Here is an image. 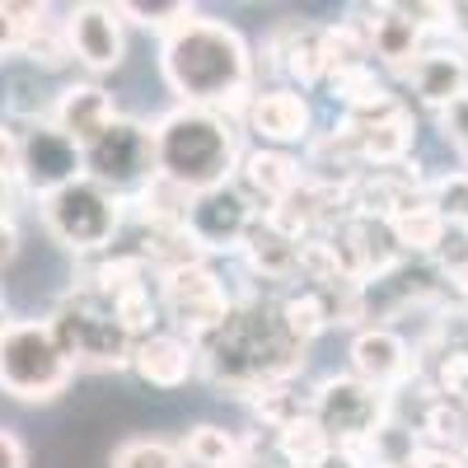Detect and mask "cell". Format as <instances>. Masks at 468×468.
Wrapping results in <instances>:
<instances>
[{
  "label": "cell",
  "instance_id": "obj_1",
  "mask_svg": "<svg viewBox=\"0 0 468 468\" xmlns=\"http://www.w3.org/2000/svg\"><path fill=\"white\" fill-rule=\"evenodd\" d=\"M197 370L225 394L253 399L258 388L295 379L304 370V346L286 333L277 300L239 295L225 324L197 337Z\"/></svg>",
  "mask_w": 468,
  "mask_h": 468
},
{
  "label": "cell",
  "instance_id": "obj_2",
  "mask_svg": "<svg viewBox=\"0 0 468 468\" xmlns=\"http://www.w3.org/2000/svg\"><path fill=\"white\" fill-rule=\"evenodd\" d=\"M160 75L178 108L239 117L253 99V48L234 24L197 15L160 37Z\"/></svg>",
  "mask_w": 468,
  "mask_h": 468
},
{
  "label": "cell",
  "instance_id": "obj_3",
  "mask_svg": "<svg viewBox=\"0 0 468 468\" xmlns=\"http://www.w3.org/2000/svg\"><path fill=\"white\" fill-rule=\"evenodd\" d=\"M150 136H154V169H160V178L178 183L192 197L211 192V187H225L239 174L244 145H239L234 117H225V112L169 108L150 127Z\"/></svg>",
  "mask_w": 468,
  "mask_h": 468
},
{
  "label": "cell",
  "instance_id": "obj_4",
  "mask_svg": "<svg viewBox=\"0 0 468 468\" xmlns=\"http://www.w3.org/2000/svg\"><path fill=\"white\" fill-rule=\"evenodd\" d=\"M48 328L75 370H127L132 333L94 286H75L70 295H61L48 314Z\"/></svg>",
  "mask_w": 468,
  "mask_h": 468
},
{
  "label": "cell",
  "instance_id": "obj_5",
  "mask_svg": "<svg viewBox=\"0 0 468 468\" xmlns=\"http://www.w3.org/2000/svg\"><path fill=\"white\" fill-rule=\"evenodd\" d=\"M75 379L48 319H10L0 328V388L19 403H52Z\"/></svg>",
  "mask_w": 468,
  "mask_h": 468
},
{
  "label": "cell",
  "instance_id": "obj_6",
  "mask_svg": "<svg viewBox=\"0 0 468 468\" xmlns=\"http://www.w3.org/2000/svg\"><path fill=\"white\" fill-rule=\"evenodd\" d=\"M43 211L48 234L75 258H99L112 249L117 229L127 220V202L112 197L108 187H99L94 178H75L66 187H57L52 197L37 202Z\"/></svg>",
  "mask_w": 468,
  "mask_h": 468
},
{
  "label": "cell",
  "instance_id": "obj_7",
  "mask_svg": "<svg viewBox=\"0 0 468 468\" xmlns=\"http://www.w3.org/2000/svg\"><path fill=\"white\" fill-rule=\"evenodd\" d=\"M394 412V394H379L356 375H324L309 388V417L342 450H361Z\"/></svg>",
  "mask_w": 468,
  "mask_h": 468
},
{
  "label": "cell",
  "instance_id": "obj_8",
  "mask_svg": "<svg viewBox=\"0 0 468 468\" xmlns=\"http://www.w3.org/2000/svg\"><path fill=\"white\" fill-rule=\"evenodd\" d=\"M154 174H160L154 169V136L136 117L117 112V122L85 145V178H94L99 187H108L122 202L136 197Z\"/></svg>",
  "mask_w": 468,
  "mask_h": 468
},
{
  "label": "cell",
  "instance_id": "obj_9",
  "mask_svg": "<svg viewBox=\"0 0 468 468\" xmlns=\"http://www.w3.org/2000/svg\"><path fill=\"white\" fill-rule=\"evenodd\" d=\"M229 286L216 277L211 262H197V267H183V271H169V277H160V314H169L174 333L183 337H207L225 324L229 314Z\"/></svg>",
  "mask_w": 468,
  "mask_h": 468
},
{
  "label": "cell",
  "instance_id": "obj_10",
  "mask_svg": "<svg viewBox=\"0 0 468 468\" xmlns=\"http://www.w3.org/2000/svg\"><path fill=\"white\" fill-rule=\"evenodd\" d=\"M85 178V150L70 136H61L52 122H33L19 136V174L15 187H24L28 197H52L57 187Z\"/></svg>",
  "mask_w": 468,
  "mask_h": 468
},
{
  "label": "cell",
  "instance_id": "obj_11",
  "mask_svg": "<svg viewBox=\"0 0 468 468\" xmlns=\"http://www.w3.org/2000/svg\"><path fill=\"white\" fill-rule=\"evenodd\" d=\"M258 220V207L249 202V192L239 183H225L211 192H197L187 207V234L207 258L211 253H239L249 225Z\"/></svg>",
  "mask_w": 468,
  "mask_h": 468
},
{
  "label": "cell",
  "instance_id": "obj_12",
  "mask_svg": "<svg viewBox=\"0 0 468 468\" xmlns=\"http://www.w3.org/2000/svg\"><path fill=\"white\" fill-rule=\"evenodd\" d=\"M66 37H70V57L90 75H108L127 57V24L117 15V5L85 0V5L66 10Z\"/></svg>",
  "mask_w": 468,
  "mask_h": 468
},
{
  "label": "cell",
  "instance_id": "obj_13",
  "mask_svg": "<svg viewBox=\"0 0 468 468\" xmlns=\"http://www.w3.org/2000/svg\"><path fill=\"white\" fill-rule=\"evenodd\" d=\"M351 375L366 379L379 394H394L417 375V346L388 324H366L351 337Z\"/></svg>",
  "mask_w": 468,
  "mask_h": 468
},
{
  "label": "cell",
  "instance_id": "obj_14",
  "mask_svg": "<svg viewBox=\"0 0 468 468\" xmlns=\"http://www.w3.org/2000/svg\"><path fill=\"white\" fill-rule=\"evenodd\" d=\"M366 19H351L361 28L366 48H370V61H379L384 70H408L421 52H426V28L408 15V5H366L356 10Z\"/></svg>",
  "mask_w": 468,
  "mask_h": 468
},
{
  "label": "cell",
  "instance_id": "obj_15",
  "mask_svg": "<svg viewBox=\"0 0 468 468\" xmlns=\"http://www.w3.org/2000/svg\"><path fill=\"white\" fill-rule=\"evenodd\" d=\"M127 370L150 388H183L197 375V342L174 333V328H154V333L132 342Z\"/></svg>",
  "mask_w": 468,
  "mask_h": 468
},
{
  "label": "cell",
  "instance_id": "obj_16",
  "mask_svg": "<svg viewBox=\"0 0 468 468\" xmlns=\"http://www.w3.org/2000/svg\"><path fill=\"white\" fill-rule=\"evenodd\" d=\"M244 127L253 136H262L271 150L282 145H295V141H309V127H314V108L300 90H258L249 103H244Z\"/></svg>",
  "mask_w": 468,
  "mask_h": 468
},
{
  "label": "cell",
  "instance_id": "obj_17",
  "mask_svg": "<svg viewBox=\"0 0 468 468\" xmlns=\"http://www.w3.org/2000/svg\"><path fill=\"white\" fill-rule=\"evenodd\" d=\"M48 122L85 150L94 136H103V132L117 122V103H112V94H108L99 80H75V85H66V90L52 99Z\"/></svg>",
  "mask_w": 468,
  "mask_h": 468
},
{
  "label": "cell",
  "instance_id": "obj_18",
  "mask_svg": "<svg viewBox=\"0 0 468 468\" xmlns=\"http://www.w3.org/2000/svg\"><path fill=\"white\" fill-rule=\"evenodd\" d=\"M403 75H408V90L417 94V103L431 112H445L454 99L468 94V57L459 48H426Z\"/></svg>",
  "mask_w": 468,
  "mask_h": 468
},
{
  "label": "cell",
  "instance_id": "obj_19",
  "mask_svg": "<svg viewBox=\"0 0 468 468\" xmlns=\"http://www.w3.org/2000/svg\"><path fill=\"white\" fill-rule=\"evenodd\" d=\"M234 183H239L249 192V202H267L271 207H282L286 197H295V192L304 187V165L295 160V154L286 150H249L244 160H239V174H234Z\"/></svg>",
  "mask_w": 468,
  "mask_h": 468
},
{
  "label": "cell",
  "instance_id": "obj_20",
  "mask_svg": "<svg viewBox=\"0 0 468 468\" xmlns=\"http://www.w3.org/2000/svg\"><path fill=\"white\" fill-rule=\"evenodd\" d=\"M239 258H244V267L253 271V277H262V282H291V277H300V239H295V234H286L277 220L262 216V211H258V220L244 234Z\"/></svg>",
  "mask_w": 468,
  "mask_h": 468
},
{
  "label": "cell",
  "instance_id": "obj_21",
  "mask_svg": "<svg viewBox=\"0 0 468 468\" xmlns=\"http://www.w3.org/2000/svg\"><path fill=\"white\" fill-rule=\"evenodd\" d=\"M342 136L351 141L356 160H370V165H379V169H394V165H403V154H408L412 141H417V122H412L408 108H399V112H388L384 122L342 127Z\"/></svg>",
  "mask_w": 468,
  "mask_h": 468
},
{
  "label": "cell",
  "instance_id": "obj_22",
  "mask_svg": "<svg viewBox=\"0 0 468 468\" xmlns=\"http://www.w3.org/2000/svg\"><path fill=\"white\" fill-rule=\"evenodd\" d=\"M277 66L291 75L295 85H319L328 80V28L319 24H291L277 37Z\"/></svg>",
  "mask_w": 468,
  "mask_h": 468
},
{
  "label": "cell",
  "instance_id": "obj_23",
  "mask_svg": "<svg viewBox=\"0 0 468 468\" xmlns=\"http://www.w3.org/2000/svg\"><path fill=\"white\" fill-rule=\"evenodd\" d=\"M178 450H183V463H192V468H244L249 463V441H239L216 421L192 426Z\"/></svg>",
  "mask_w": 468,
  "mask_h": 468
},
{
  "label": "cell",
  "instance_id": "obj_24",
  "mask_svg": "<svg viewBox=\"0 0 468 468\" xmlns=\"http://www.w3.org/2000/svg\"><path fill=\"white\" fill-rule=\"evenodd\" d=\"M19 57L37 70H61L70 66V37H66V19H57L48 5H37V15L28 19L24 28V43H19Z\"/></svg>",
  "mask_w": 468,
  "mask_h": 468
},
{
  "label": "cell",
  "instance_id": "obj_25",
  "mask_svg": "<svg viewBox=\"0 0 468 468\" xmlns=\"http://www.w3.org/2000/svg\"><path fill=\"white\" fill-rule=\"evenodd\" d=\"M421 445L431 450H454L463 454L468 450V403L463 399H450V394H431L426 399V412H421Z\"/></svg>",
  "mask_w": 468,
  "mask_h": 468
},
{
  "label": "cell",
  "instance_id": "obj_26",
  "mask_svg": "<svg viewBox=\"0 0 468 468\" xmlns=\"http://www.w3.org/2000/svg\"><path fill=\"white\" fill-rule=\"evenodd\" d=\"M388 229H394L403 258H408V253H441V249L450 244V229H445V220L431 211V202H417V207L399 211L394 220H388Z\"/></svg>",
  "mask_w": 468,
  "mask_h": 468
},
{
  "label": "cell",
  "instance_id": "obj_27",
  "mask_svg": "<svg viewBox=\"0 0 468 468\" xmlns=\"http://www.w3.org/2000/svg\"><path fill=\"white\" fill-rule=\"evenodd\" d=\"M132 207H136L141 229H150V225H187L192 192H183L178 183H169V178L154 174V178L136 192V197H132Z\"/></svg>",
  "mask_w": 468,
  "mask_h": 468
},
{
  "label": "cell",
  "instance_id": "obj_28",
  "mask_svg": "<svg viewBox=\"0 0 468 468\" xmlns=\"http://www.w3.org/2000/svg\"><path fill=\"white\" fill-rule=\"evenodd\" d=\"M277 304H282V324H286V333H291L300 346H309L319 333L333 328V309H328V300H324L319 286H300V291H291V295L277 300Z\"/></svg>",
  "mask_w": 468,
  "mask_h": 468
},
{
  "label": "cell",
  "instance_id": "obj_29",
  "mask_svg": "<svg viewBox=\"0 0 468 468\" xmlns=\"http://www.w3.org/2000/svg\"><path fill=\"white\" fill-rule=\"evenodd\" d=\"M249 403H253V412L271 426V431H286V426H295V421H304V417H309V394H304V388L295 394L291 379L258 388V394H253Z\"/></svg>",
  "mask_w": 468,
  "mask_h": 468
},
{
  "label": "cell",
  "instance_id": "obj_30",
  "mask_svg": "<svg viewBox=\"0 0 468 468\" xmlns=\"http://www.w3.org/2000/svg\"><path fill=\"white\" fill-rule=\"evenodd\" d=\"M122 24H136V28H150V33H178L187 19H197V10L183 5V0H127V5H117Z\"/></svg>",
  "mask_w": 468,
  "mask_h": 468
},
{
  "label": "cell",
  "instance_id": "obj_31",
  "mask_svg": "<svg viewBox=\"0 0 468 468\" xmlns=\"http://www.w3.org/2000/svg\"><path fill=\"white\" fill-rule=\"evenodd\" d=\"M426 202H431V211L445 220V229L468 234V169L441 174L431 187H426Z\"/></svg>",
  "mask_w": 468,
  "mask_h": 468
},
{
  "label": "cell",
  "instance_id": "obj_32",
  "mask_svg": "<svg viewBox=\"0 0 468 468\" xmlns=\"http://www.w3.org/2000/svg\"><path fill=\"white\" fill-rule=\"evenodd\" d=\"M333 441L314 426V417H304L295 426H286V431H277V454H282V468H309L319 454H328Z\"/></svg>",
  "mask_w": 468,
  "mask_h": 468
},
{
  "label": "cell",
  "instance_id": "obj_33",
  "mask_svg": "<svg viewBox=\"0 0 468 468\" xmlns=\"http://www.w3.org/2000/svg\"><path fill=\"white\" fill-rule=\"evenodd\" d=\"M108 468H183V450L160 436H132L112 450Z\"/></svg>",
  "mask_w": 468,
  "mask_h": 468
},
{
  "label": "cell",
  "instance_id": "obj_34",
  "mask_svg": "<svg viewBox=\"0 0 468 468\" xmlns=\"http://www.w3.org/2000/svg\"><path fill=\"white\" fill-rule=\"evenodd\" d=\"M441 117V132H445V141L459 150V160H463V169H468V94L463 99H454L445 112H436Z\"/></svg>",
  "mask_w": 468,
  "mask_h": 468
},
{
  "label": "cell",
  "instance_id": "obj_35",
  "mask_svg": "<svg viewBox=\"0 0 468 468\" xmlns=\"http://www.w3.org/2000/svg\"><path fill=\"white\" fill-rule=\"evenodd\" d=\"M24 43V24L15 15V0H0V57H19Z\"/></svg>",
  "mask_w": 468,
  "mask_h": 468
},
{
  "label": "cell",
  "instance_id": "obj_36",
  "mask_svg": "<svg viewBox=\"0 0 468 468\" xmlns=\"http://www.w3.org/2000/svg\"><path fill=\"white\" fill-rule=\"evenodd\" d=\"M445 33H450V43L468 57V0H454V5H445Z\"/></svg>",
  "mask_w": 468,
  "mask_h": 468
},
{
  "label": "cell",
  "instance_id": "obj_37",
  "mask_svg": "<svg viewBox=\"0 0 468 468\" xmlns=\"http://www.w3.org/2000/svg\"><path fill=\"white\" fill-rule=\"evenodd\" d=\"M19 174V136L0 122V183H15Z\"/></svg>",
  "mask_w": 468,
  "mask_h": 468
},
{
  "label": "cell",
  "instance_id": "obj_38",
  "mask_svg": "<svg viewBox=\"0 0 468 468\" xmlns=\"http://www.w3.org/2000/svg\"><path fill=\"white\" fill-rule=\"evenodd\" d=\"M0 468H28V450L10 426H0Z\"/></svg>",
  "mask_w": 468,
  "mask_h": 468
},
{
  "label": "cell",
  "instance_id": "obj_39",
  "mask_svg": "<svg viewBox=\"0 0 468 468\" xmlns=\"http://www.w3.org/2000/svg\"><path fill=\"white\" fill-rule=\"evenodd\" d=\"M408 468H463V454H454V450H431V445H421L417 454H412V463Z\"/></svg>",
  "mask_w": 468,
  "mask_h": 468
},
{
  "label": "cell",
  "instance_id": "obj_40",
  "mask_svg": "<svg viewBox=\"0 0 468 468\" xmlns=\"http://www.w3.org/2000/svg\"><path fill=\"white\" fill-rule=\"evenodd\" d=\"M15 258H19V225L0 220V267H10Z\"/></svg>",
  "mask_w": 468,
  "mask_h": 468
},
{
  "label": "cell",
  "instance_id": "obj_41",
  "mask_svg": "<svg viewBox=\"0 0 468 468\" xmlns=\"http://www.w3.org/2000/svg\"><path fill=\"white\" fill-rule=\"evenodd\" d=\"M10 187L15 183H0V220H10Z\"/></svg>",
  "mask_w": 468,
  "mask_h": 468
},
{
  "label": "cell",
  "instance_id": "obj_42",
  "mask_svg": "<svg viewBox=\"0 0 468 468\" xmlns=\"http://www.w3.org/2000/svg\"><path fill=\"white\" fill-rule=\"evenodd\" d=\"M463 468H468V450H463Z\"/></svg>",
  "mask_w": 468,
  "mask_h": 468
}]
</instances>
